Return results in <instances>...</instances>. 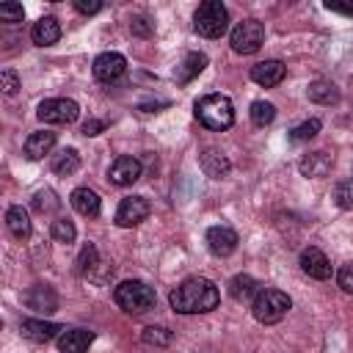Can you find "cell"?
<instances>
[{
  "instance_id": "6da1fadb",
  "label": "cell",
  "mask_w": 353,
  "mask_h": 353,
  "mask_svg": "<svg viewBox=\"0 0 353 353\" xmlns=\"http://www.w3.org/2000/svg\"><path fill=\"white\" fill-rule=\"evenodd\" d=\"M218 301H221L218 287L210 279H201V276L185 279L168 295L171 309L179 312V314H204V312H212L218 306Z\"/></svg>"
},
{
  "instance_id": "7a4b0ae2",
  "label": "cell",
  "mask_w": 353,
  "mask_h": 353,
  "mask_svg": "<svg viewBox=\"0 0 353 353\" xmlns=\"http://www.w3.org/2000/svg\"><path fill=\"white\" fill-rule=\"evenodd\" d=\"M196 119L207 127V130H229L234 124V108L232 99L226 94H207L201 99H196Z\"/></svg>"
},
{
  "instance_id": "3957f363",
  "label": "cell",
  "mask_w": 353,
  "mask_h": 353,
  "mask_svg": "<svg viewBox=\"0 0 353 353\" xmlns=\"http://www.w3.org/2000/svg\"><path fill=\"white\" fill-rule=\"evenodd\" d=\"M113 301L127 314H143V312H149L154 306V290L146 281L127 279L113 290Z\"/></svg>"
},
{
  "instance_id": "277c9868",
  "label": "cell",
  "mask_w": 353,
  "mask_h": 353,
  "mask_svg": "<svg viewBox=\"0 0 353 353\" xmlns=\"http://www.w3.org/2000/svg\"><path fill=\"white\" fill-rule=\"evenodd\" d=\"M290 309H292L290 295L281 292V290H273V287L259 290L256 298L251 301V312H254V317H256L262 325H273V323H279Z\"/></svg>"
},
{
  "instance_id": "5b68a950",
  "label": "cell",
  "mask_w": 353,
  "mask_h": 353,
  "mask_svg": "<svg viewBox=\"0 0 353 353\" xmlns=\"http://www.w3.org/2000/svg\"><path fill=\"white\" fill-rule=\"evenodd\" d=\"M193 28L204 39H218L229 28V11L221 0H204L193 14Z\"/></svg>"
},
{
  "instance_id": "8992f818",
  "label": "cell",
  "mask_w": 353,
  "mask_h": 353,
  "mask_svg": "<svg viewBox=\"0 0 353 353\" xmlns=\"http://www.w3.org/2000/svg\"><path fill=\"white\" fill-rule=\"evenodd\" d=\"M265 41V25L259 19H243L234 25L232 36H229V44L234 52L240 55H254Z\"/></svg>"
},
{
  "instance_id": "52a82bcc",
  "label": "cell",
  "mask_w": 353,
  "mask_h": 353,
  "mask_svg": "<svg viewBox=\"0 0 353 353\" xmlns=\"http://www.w3.org/2000/svg\"><path fill=\"white\" fill-rule=\"evenodd\" d=\"M80 108L74 99H66V97H52V99H44L36 110V116L44 121V124H72L77 119Z\"/></svg>"
},
{
  "instance_id": "ba28073f",
  "label": "cell",
  "mask_w": 353,
  "mask_h": 353,
  "mask_svg": "<svg viewBox=\"0 0 353 353\" xmlns=\"http://www.w3.org/2000/svg\"><path fill=\"white\" fill-rule=\"evenodd\" d=\"M149 212H152V207H149L146 196H127V199H121V204L116 210V226H124V229L138 226L141 221L149 218Z\"/></svg>"
},
{
  "instance_id": "9c48e42d",
  "label": "cell",
  "mask_w": 353,
  "mask_h": 353,
  "mask_svg": "<svg viewBox=\"0 0 353 353\" xmlns=\"http://www.w3.org/2000/svg\"><path fill=\"white\" fill-rule=\"evenodd\" d=\"M141 174H143L141 160H135V157H130V154H121V157H116V160L110 163V168H108V182L116 185V188H127V185L138 182Z\"/></svg>"
},
{
  "instance_id": "30bf717a",
  "label": "cell",
  "mask_w": 353,
  "mask_h": 353,
  "mask_svg": "<svg viewBox=\"0 0 353 353\" xmlns=\"http://www.w3.org/2000/svg\"><path fill=\"white\" fill-rule=\"evenodd\" d=\"M94 77L102 83H113L127 72V58L121 52H102L94 58Z\"/></svg>"
},
{
  "instance_id": "8fae6325",
  "label": "cell",
  "mask_w": 353,
  "mask_h": 353,
  "mask_svg": "<svg viewBox=\"0 0 353 353\" xmlns=\"http://www.w3.org/2000/svg\"><path fill=\"white\" fill-rule=\"evenodd\" d=\"M237 243H240V237H237V232L232 229V226H210L207 229V248L215 254V256H229V254H234V248H237Z\"/></svg>"
},
{
  "instance_id": "7c38bea8",
  "label": "cell",
  "mask_w": 353,
  "mask_h": 353,
  "mask_svg": "<svg viewBox=\"0 0 353 353\" xmlns=\"http://www.w3.org/2000/svg\"><path fill=\"white\" fill-rule=\"evenodd\" d=\"M301 270H303L309 279H320V281L331 279V262H328V256H325L320 248H314V245H309V248L301 251Z\"/></svg>"
},
{
  "instance_id": "4fadbf2b",
  "label": "cell",
  "mask_w": 353,
  "mask_h": 353,
  "mask_svg": "<svg viewBox=\"0 0 353 353\" xmlns=\"http://www.w3.org/2000/svg\"><path fill=\"white\" fill-rule=\"evenodd\" d=\"M25 306L39 312V314H52L58 309V295L50 284H36L25 292Z\"/></svg>"
},
{
  "instance_id": "5bb4252c",
  "label": "cell",
  "mask_w": 353,
  "mask_h": 353,
  "mask_svg": "<svg viewBox=\"0 0 353 353\" xmlns=\"http://www.w3.org/2000/svg\"><path fill=\"white\" fill-rule=\"evenodd\" d=\"M284 74H287V66H284L281 61H276V58L259 61L256 66H251V80H254L256 85H262V88L279 85V83L284 80Z\"/></svg>"
},
{
  "instance_id": "9a60e30c",
  "label": "cell",
  "mask_w": 353,
  "mask_h": 353,
  "mask_svg": "<svg viewBox=\"0 0 353 353\" xmlns=\"http://www.w3.org/2000/svg\"><path fill=\"white\" fill-rule=\"evenodd\" d=\"M199 165H201V171H204L207 176H212V179H223V176L229 174V168H232L229 157H226L221 149H215V146L201 149V154H199Z\"/></svg>"
},
{
  "instance_id": "2e32d148",
  "label": "cell",
  "mask_w": 353,
  "mask_h": 353,
  "mask_svg": "<svg viewBox=\"0 0 353 353\" xmlns=\"http://www.w3.org/2000/svg\"><path fill=\"white\" fill-rule=\"evenodd\" d=\"M331 165H334V157L328 152H309V154L301 157L298 171L303 176H309V179H320V176H325L331 171Z\"/></svg>"
},
{
  "instance_id": "e0dca14e",
  "label": "cell",
  "mask_w": 353,
  "mask_h": 353,
  "mask_svg": "<svg viewBox=\"0 0 353 353\" xmlns=\"http://www.w3.org/2000/svg\"><path fill=\"white\" fill-rule=\"evenodd\" d=\"M94 342V331L88 328H69L58 336V350L61 353H85L88 345Z\"/></svg>"
},
{
  "instance_id": "ac0fdd59",
  "label": "cell",
  "mask_w": 353,
  "mask_h": 353,
  "mask_svg": "<svg viewBox=\"0 0 353 353\" xmlns=\"http://www.w3.org/2000/svg\"><path fill=\"white\" fill-rule=\"evenodd\" d=\"M55 146V132L50 130H39V132H30L28 141H25V157L28 160H41L44 154H50Z\"/></svg>"
},
{
  "instance_id": "d6986e66",
  "label": "cell",
  "mask_w": 353,
  "mask_h": 353,
  "mask_svg": "<svg viewBox=\"0 0 353 353\" xmlns=\"http://www.w3.org/2000/svg\"><path fill=\"white\" fill-rule=\"evenodd\" d=\"M61 331H63V328H61L58 323H50V320H36V317L22 320V334H25L28 339H33V342H50V339H55Z\"/></svg>"
},
{
  "instance_id": "ffe728a7",
  "label": "cell",
  "mask_w": 353,
  "mask_h": 353,
  "mask_svg": "<svg viewBox=\"0 0 353 353\" xmlns=\"http://www.w3.org/2000/svg\"><path fill=\"white\" fill-rule=\"evenodd\" d=\"M30 39H33V44H39V47L55 44V41L61 39V25H58V19H55V17H41V19L30 28Z\"/></svg>"
},
{
  "instance_id": "44dd1931",
  "label": "cell",
  "mask_w": 353,
  "mask_h": 353,
  "mask_svg": "<svg viewBox=\"0 0 353 353\" xmlns=\"http://www.w3.org/2000/svg\"><path fill=\"white\" fill-rule=\"evenodd\" d=\"M204 66H207V55H204V52H188V55L182 58V63L176 66L174 80H176L179 85H185V83H190L196 74H201Z\"/></svg>"
},
{
  "instance_id": "7402d4cb",
  "label": "cell",
  "mask_w": 353,
  "mask_h": 353,
  "mask_svg": "<svg viewBox=\"0 0 353 353\" xmlns=\"http://www.w3.org/2000/svg\"><path fill=\"white\" fill-rule=\"evenodd\" d=\"M69 201H72V207L80 212V215H85V218H97L99 215V196L91 190V188H74L72 190V196H69Z\"/></svg>"
},
{
  "instance_id": "603a6c76",
  "label": "cell",
  "mask_w": 353,
  "mask_h": 353,
  "mask_svg": "<svg viewBox=\"0 0 353 353\" xmlns=\"http://www.w3.org/2000/svg\"><path fill=\"white\" fill-rule=\"evenodd\" d=\"M6 226H8V232L17 237V240H28L30 237V215L19 207V204H14V207H8V212H6Z\"/></svg>"
},
{
  "instance_id": "cb8c5ba5",
  "label": "cell",
  "mask_w": 353,
  "mask_h": 353,
  "mask_svg": "<svg viewBox=\"0 0 353 353\" xmlns=\"http://www.w3.org/2000/svg\"><path fill=\"white\" fill-rule=\"evenodd\" d=\"M306 94H309L312 102H320V105L339 102V88H336L331 80H314V83H309Z\"/></svg>"
},
{
  "instance_id": "d4e9b609",
  "label": "cell",
  "mask_w": 353,
  "mask_h": 353,
  "mask_svg": "<svg viewBox=\"0 0 353 353\" xmlns=\"http://www.w3.org/2000/svg\"><path fill=\"white\" fill-rule=\"evenodd\" d=\"M256 281L248 276V273H237L232 281H229V295L234 298V301H251V298H256Z\"/></svg>"
},
{
  "instance_id": "484cf974",
  "label": "cell",
  "mask_w": 353,
  "mask_h": 353,
  "mask_svg": "<svg viewBox=\"0 0 353 353\" xmlns=\"http://www.w3.org/2000/svg\"><path fill=\"white\" fill-rule=\"evenodd\" d=\"M77 168H80V154H77V149H61V152L52 157V171H55L58 176H72Z\"/></svg>"
},
{
  "instance_id": "4316f807",
  "label": "cell",
  "mask_w": 353,
  "mask_h": 353,
  "mask_svg": "<svg viewBox=\"0 0 353 353\" xmlns=\"http://www.w3.org/2000/svg\"><path fill=\"white\" fill-rule=\"evenodd\" d=\"M74 270L80 273V276H88L97 265H99V254H97V245L94 243H85L83 248H80V254H77V259H74Z\"/></svg>"
},
{
  "instance_id": "83f0119b",
  "label": "cell",
  "mask_w": 353,
  "mask_h": 353,
  "mask_svg": "<svg viewBox=\"0 0 353 353\" xmlns=\"http://www.w3.org/2000/svg\"><path fill=\"white\" fill-rule=\"evenodd\" d=\"M251 121L256 124V127H268L273 119H276V105L273 102H265V99H256V102H251Z\"/></svg>"
},
{
  "instance_id": "f1b7e54d",
  "label": "cell",
  "mask_w": 353,
  "mask_h": 353,
  "mask_svg": "<svg viewBox=\"0 0 353 353\" xmlns=\"http://www.w3.org/2000/svg\"><path fill=\"white\" fill-rule=\"evenodd\" d=\"M50 234H52V240H58V243H74L77 229H74V223H72L69 218H55V221L50 223Z\"/></svg>"
},
{
  "instance_id": "f546056e",
  "label": "cell",
  "mask_w": 353,
  "mask_h": 353,
  "mask_svg": "<svg viewBox=\"0 0 353 353\" xmlns=\"http://www.w3.org/2000/svg\"><path fill=\"white\" fill-rule=\"evenodd\" d=\"M58 204H61V201L55 199V193H52L50 188L36 190V196H33V210H36V212H55Z\"/></svg>"
},
{
  "instance_id": "4dcf8cb0",
  "label": "cell",
  "mask_w": 353,
  "mask_h": 353,
  "mask_svg": "<svg viewBox=\"0 0 353 353\" xmlns=\"http://www.w3.org/2000/svg\"><path fill=\"white\" fill-rule=\"evenodd\" d=\"M146 345H154V347H165L171 342V331L163 328V325H149L143 328V336H141Z\"/></svg>"
},
{
  "instance_id": "1f68e13d",
  "label": "cell",
  "mask_w": 353,
  "mask_h": 353,
  "mask_svg": "<svg viewBox=\"0 0 353 353\" xmlns=\"http://www.w3.org/2000/svg\"><path fill=\"white\" fill-rule=\"evenodd\" d=\"M334 199L342 210H353V176L342 179L336 188H334Z\"/></svg>"
},
{
  "instance_id": "d6a6232c",
  "label": "cell",
  "mask_w": 353,
  "mask_h": 353,
  "mask_svg": "<svg viewBox=\"0 0 353 353\" xmlns=\"http://www.w3.org/2000/svg\"><path fill=\"white\" fill-rule=\"evenodd\" d=\"M317 132H320V119H309V121L298 124V127L290 132V138H292V141H312Z\"/></svg>"
},
{
  "instance_id": "836d02e7",
  "label": "cell",
  "mask_w": 353,
  "mask_h": 353,
  "mask_svg": "<svg viewBox=\"0 0 353 353\" xmlns=\"http://www.w3.org/2000/svg\"><path fill=\"white\" fill-rule=\"evenodd\" d=\"M22 17H25L22 3H3L0 6V19L3 22H22Z\"/></svg>"
},
{
  "instance_id": "e575fe53",
  "label": "cell",
  "mask_w": 353,
  "mask_h": 353,
  "mask_svg": "<svg viewBox=\"0 0 353 353\" xmlns=\"http://www.w3.org/2000/svg\"><path fill=\"white\" fill-rule=\"evenodd\" d=\"M0 88H3V94H8V97H14V94L19 91V77H17L14 69H3V72H0Z\"/></svg>"
},
{
  "instance_id": "d590c367",
  "label": "cell",
  "mask_w": 353,
  "mask_h": 353,
  "mask_svg": "<svg viewBox=\"0 0 353 353\" xmlns=\"http://www.w3.org/2000/svg\"><path fill=\"white\" fill-rule=\"evenodd\" d=\"M336 284H339L347 295H353V259L345 262V265L339 268V273H336Z\"/></svg>"
},
{
  "instance_id": "8d00e7d4",
  "label": "cell",
  "mask_w": 353,
  "mask_h": 353,
  "mask_svg": "<svg viewBox=\"0 0 353 353\" xmlns=\"http://www.w3.org/2000/svg\"><path fill=\"white\" fill-rule=\"evenodd\" d=\"M130 28H132L135 36H149V33H152V22H149L146 17H135V19L130 22Z\"/></svg>"
},
{
  "instance_id": "74e56055",
  "label": "cell",
  "mask_w": 353,
  "mask_h": 353,
  "mask_svg": "<svg viewBox=\"0 0 353 353\" xmlns=\"http://www.w3.org/2000/svg\"><path fill=\"white\" fill-rule=\"evenodd\" d=\"M74 8L80 14H97V11H102V3L99 0H74Z\"/></svg>"
},
{
  "instance_id": "f35d334b",
  "label": "cell",
  "mask_w": 353,
  "mask_h": 353,
  "mask_svg": "<svg viewBox=\"0 0 353 353\" xmlns=\"http://www.w3.org/2000/svg\"><path fill=\"white\" fill-rule=\"evenodd\" d=\"M102 130H105V121H99V119H88L83 124V135H99Z\"/></svg>"
},
{
  "instance_id": "ab89813d",
  "label": "cell",
  "mask_w": 353,
  "mask_h": 353,
  "mask_svg": "<svg viewBox=\"0 0 353 353\" xmlns=\"http://www.w3.org/2000/svg\"><path fill=\"white\" fill-rule=\"evenodd\" d=\"M325 8H328V11H336V14H347V17H353V6H350V3H336V0H325Z\"/></svg>"
}]
</instances>
